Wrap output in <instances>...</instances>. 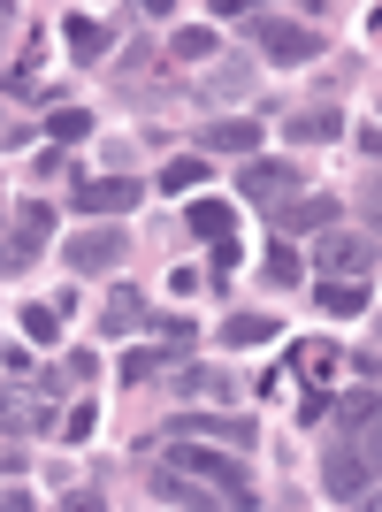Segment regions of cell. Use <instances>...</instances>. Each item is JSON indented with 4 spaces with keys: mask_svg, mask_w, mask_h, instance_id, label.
<instances>
[{
    "mask_svg": "<svg viewBox=\"0 0 382 512\" xmlns=\"http://www.w3.org/2000/svg\"><path fill=\"white\" fill-rule=\"evenodd\" d=\"M161 444L176 451L169 467H184L191 482H207L222 505H253V474H245V459H230L222 444H199V436H161Z\"/></svg>",
    "mask_w": 382,
    "mask_h": 512,
    "instance_id": "6da1fadb",
    "label": "cell"
},
{
    "mask_svg": "<svg viewBox=\"0 0 382 512\" xmlns=\"http://www.w3.org/2000/svg\"><path fill=\"white\" fill-rule=\"evenodd\" d=\"M306 268H321V276H337V283H360V276H375V237L321 230L314 253H306Z\"/></svg>",
    "mask_w": 382,
    "mask_h": 512,
    "instance_id": "7a4b0ae2",
    "label": "cell"
},
{
    "mask_svg": "<svg viewBox=\"0 0 382 512\" xmlns=\"http://www.w3.org/2000/svg\"><path fill=\"white\" fill-rule=\"evenodd\" d=\"M321 490L344 497V505H352V497H367V490H375V451H367L360 436L329 444V459H321Z\"/></svg>",
    "mask_w": 382,
    "mask_h": 512,
    "instance_id": "3957f363",
    "label": "cell"
},
{
    "mask_svg": "<svg viewBox=\"0 0 382 512\" xmlns=\"http://www.w3.org/2000/svg\"><path fill=\"white\" fill-rule=\"evenodd\" d=\"M46 237H54V207L46 199H23L16 222H8V245H0V268H31L46 253Z\"/></svg>",
    "mask_w": 382,
    "mask_h": 512,
    "instance_id": "277c9868",
    "label": "cell"
},
{
    "mask_svg": "<svg viewBox=\"0 0 382 512\" xmlns=\"http://www.w3.org/2000/svg\"><path fill=\"white\" fill-rule=\"evenodd\" d=\"M245 31H253V39L268 46V62H283V69H298V62H314V54H321V39H314V31H306V23L260 16V8H253V16H245Z\"/></svg>",
    "mask_w": 382,
    "mask_h": 512,
    "instance_id": "5b68a950",
    "label": "cell"
},
{
    "mask_svg": "<svg viewBox=\"0 0 382 512\" xmlns=\"http://www.w3.org/2000/svg\"><path fill=\"white\" fill-rule=\"evenodd\" d=\"M138 199H146L138 176H85V184L69 192V207H77V214H130Z\"/></svg>",
    "mask_w": 382,
    "mask_h": 512,
    "instance_id": "8992f818",
    "label": "cell"
},
{
    "mask_svg": "<svg viewBox=\"0 0 382 512\" xmlns=\"http://www.w3.org/2000/svg\"><path fill=\"white\" fill-rule=\"evenodd\" d=\"M268 222H276V237H298V230H329L337 222V199L329 192H291L268 207Z\"/></svg>",
    "mask_w": 382,
    "mask_h": 512,
    "instance_id": "52a82bcc",
    "label": "cell"
},
{
    "mask_svg": "<svg viewBox=\"0 0 382 512\" xmlns=\"http://www.w3.org/2000/svg\"><path fill=\"white\" fill-rule=\"evenodd\" d=\"M62 260L77 268V276H107V268L123 260V230H85V237H69Z\"/></svg>",
    "mask_w": 382,
    "mask_h": 512,
    "instance_id": "ba28073f",
    "label": "cell"
},
{
    "mask_svg": "<svg viewBox=\"0 0 382 512\" xmlns=\"http://www.w3.org/2000/svg\"><path fill=\"white\" fill-rule=\"evenodd\" d=\"M169 436H199V444H237V451H253V444H260V428H253V421H230V413H191V421H176Z\"/></svg>",
    "mask_w": 382,
    "mask_h": 512,
    "instance_id": "9c48e42d",
    "label": "cell"
},
{
    "mask_svg": "<svg viewBox=\"0 0 382 512\" xmlns=\"http://www.w3.org/2000/svg\"><path fill=\"white\" fill-rule=\"evenodd\" d=\"M298 184H306L298 161H245V199H268V207H276V199H291Z\"/></svg>",
    "mask_w": 382,
    "mask_h": 512,
    "instance_id": "30bf717a",
    "label": "cell"
},
{
    "mask_svg": "<svg viewBox=\"0 0 382 512\" xmlns=\"http://www.w3.org/2000/svg\"><path fill=\"white\" fill-rule=\"evenodd\" d=\"M153 497H161V505H184V512H230L207 482H191L184 467H161V474H153Z\"/></svg>",
    "mask_w": 382,
    "mask_h": 512,
    "instance_id": "8fae6325",
    "label": "cell"
},
{
    "mask_svg": "<svg viewBox=\"0 0 382 512\" xmlns=\"http://www.w3.org/2000/svg\"><path fill=\"white\" fill-rule=\"evenodd\" d=\"M199 153H245V161H253V153H260V123H253V115H245V123H237V115H230V123H207V130H199Z\"/></svg>",
    "mask_w": 382,
    "mask_h": 512,
    "instance_id": "7c38bea8",
    "label": "cell"
},
{
    "mask_svg": "<svg viewBox=\"0 0 382 512\" xmlns=\"http://www.w3.org/2000/svg\"><path fill=\"white\" fill-rule=\"evenodd\" d=\"M283 138H298V146H329V138H344V115H337V107H298L291 123H283Z\"/></svg>",
    "mask_w": 382,
    "mask_h": 512,
    "instance_id": "4fadbf2b",
    "label": "cell"
},
{
    "mask_svg": "<svg viewBox=\"0 0 382 512\" xmlns=\"http://www.w3.org/2000/svg\"><path fill=\"white\" fill-rule=\"evenodd\" d=\"M130 329H146V299L138 291H107V306H100V337H130Z\"/></svg>",
    "mask_w": 382,
    "mask_h": 512,
    "instance_id": "5bb4252c",
    "label": "cell"
},
{
    "mask_svg": "<svg viewBox=\"0 0 382 512\" xmlns=\"http://www.w3.org/2000/svg\"><path fill=\"white\" fill-rule=\"evenodd\" d=\"M54 428V413L46 406H31V398H8L0 390V436H46Z\"/></svg>",
    "mask_w": 382,
    "mask_h": 512,
    "instance_id": "9a60e30c",
    "label": "cell"
},
{
    "mask_svg": "<svg viewBox=\"0 0 382 512\" xmlns=\"http://www.w3.org/2000/svg\"><path fill=\"white\" fill-rule=\"evenodd\" d=\"M176 398H199V406H207V398H230V375H222V367H176Z\"/></svg>",
    "mask_w": 382,
    "mask_h": 512,
    "instance_id": "2e32d148",
    "label": "cell"
},
{
    "mask_svg": "<svg viewBox=\"0 0 382 512\" xmlns=\"http://www.w3.org/2000/svg\"><path fill=\"white\" fill-rule=\"evenodd\" d=\"M62 31H69V46H77V62H100V54H107V39H115V31H107L100 16H62Z\"/></svg>",
    "mask_w": 382,
    "mask_h": 512,
    "instance_id": "e0dca14e",
    "label": "cell"
},
{
    "mask_svg": "<svg viewBox=\"0 0 382 512\" xmlns=\"http://www.w3.org/2000/svg\"><path fill=\"white\" fill-rule=\"evenodd\" d=\"M184 222H191V237H207V245H214V237H230V199H191Z\"/></svg>",
    "mask_w": 382,
    "mask_h": 512,
    "instance_id": "ac0fdd59",
    "label": "cell"
},
{
    "mask_svg": "<svg viewBox=\"0 0 382 512\" xmlns=\"http://www.w3.org/2000/svg\"><path fill=\"white\" fill-rule=\"evenodd\" d=\"M62 314H69V306H54V299H31V306H23V337H31V344H54V337H62Z\"/></svg>",
    "mask_w": 382,
    "mask_h": 512,
    "instance_id": "d6986e66",
    "label": "cell"
},
{
    "mask_svg": "<svg viewBox=\"0 0 382 512\" xmlns=\"http://www.w3.org/2000/svg\"><path fill=\"white\" fill-rule=\"evenodd\" d=\"M260 77H253V62H214V77H207V92L214 100H245Z\"/></svg>",
    "mask_w": 382,
    "mask_h": 512,
    "instance_id": "ffe728a7",
    "label": "cell"
},
{
    "mask_svg": "<svg viewBox=\"0 0 382 512\" xmlns=\"http://www.w3.org/2000/svg\"><path fill=\"white\" fill-rule=\"evenodd\" d=\"M222 337L245 352V344H276V314H230L222 321Z\"/></svg>",
    "mask_w": 382,
    "mask_h": 512,
    "instance_id": "44dd1931",
    "label": "cell"
},
{
    "mask_svg": "<svg viewBox=\"0 0 382 512\" xmlns=\"http://www.w3.org/2000/svg\"><path fill=\"white\" fill-rule=\"evenodd\" d=\"M337 428H344V436H375V383L352 390V398L337 406Z\"/></svg>",
    "mask_w": 382,
    "mask_h": 512,
    "instance_id": "7402d4cb",
    "label": "cell"
},
{
    "mask_svg": "<svg viewBox=\"0 0 382 512\" xmlns=\"http://www.w3.org/2000/svg\"><path fill=\"white\" fill-rule=\"evenodd\" d=\"M199 184H207V153H176L161 169V192H199Z\"/></svg>",
    "mask_w": 382,
    "mask_h": 512,
    "instance_id": "603a6c76",
    "label": "cell"
},
{
    "mask_svg": "<svg viewBox=\"0 0 382 512\" xmlns=\"http://www.w3.org/2000/svg\"><path fill=\"white\" fill-rule=\"evenodd\" d=\"M291 367L306 375V383H329V375H337V344H298Z\"/></svg>",
    "mask_w": 382,
    "mask_h": 512,
    "instance_id": "cb8c5ba5",
    "label": "cell"
},
{
    "mask_svg": "<svg viewBox=\"0 0 382 512\" xmlns=\"http://www.w3.org/2000/svg\"><path fill=\"white\" fill-rule=\"evenodd\" d=\"M268 276H276V283H306V260H298L291 237H276V245H268Z\"/></svg>",
    "mask_w": 382,
    "mask_h": 512,
    "instance_id": "d4e9b609",
    "label": "cell"
},
{
    "mask_svg": "<svg viewBox=\"0 0 382 512\" xmlns=\"http://www.w3.org/2000/svg\"><path fill=\"white\" fill-rule=\"evenodd\" d=\"M321 306L329 314H367V283H321Z\"/></svg>",
    "mask_w": 382,
    "mask_h": 512,
    "instance_id": "484cf974",
    "label": "cell"
},
{
    "mask_svg": "<svg viewBox=\"0 0 382 512\" xmlns=\"http://www.w3.org/2000/svg\"><path fill=\"white\" fill-rule=\"evenodd\" d=\"M85 130H92L85 107H54V115H46V138H62V146H69V138H85Z\"/></svg>",
    "mask_w": 382,
    "mask_h": 512,
    "instance_id": "4316f807",
    "label": "cell"
},
{
    "mask_svg": "<svg viewBox=\"0 0 382 512\" xmlns=\"http://www.w3.org/2000/svg\"><path fill=\"white\" fill-rule=\"evenodd\" d=\"M146 329H153V337H161V344H169V352H176V344H184V352H191V337H199V329H191L184 314H153Z\"/></svg>",
    "mask_w": 382,
    "mask_h": 512,
    "instance_id": "83f0119b",
    "label": "cell"
},
{
    "mask_svg": "<svg viewBox=\"0 0 382 512\" xmlns=\"http://www.w3.org/2000/svg\"><path fill=\"white\" fill-rule=\"evenodd\" d=\"M169 367V352H123V383H153Z\"/></svg>",
    "mask_w": 382,
    "mask_h": 512,
    "instance_id": "f1b7e54d",
    "label": "cell"
},
{
    "mask_svg": "<svg viewBox=\"0 0 382 512\" xmlns=\"http://www.w3.org/2000/svg\"><path fill=\"white\" fill-rule=\"evenodd\" d=\"M207 54H214V31H199V23L176 31V62H207Z\"/></svg>",
    "mask_w": 382,
    "mask_h": 512,
    "instance_id": "f546056e",
    "label": "cell"
},
{
    "mask_svg": "<svg viewBox=\"0 0 382 512\" xmlns=\"http://www.w3.org/2000/svg\"><path fill=\"white\" fill-rule=\"evenodd\" d=\"M321 413H329V390L314 383V390H306V406H298V428H306V421H321Z\"/></svg>",
    "mask_w": 382,
    "mask_h": 512,
    "instance_id": "4dcf8cb0",
    "label": "cell"
},
{
    "mask_svg": "<svg viewBox=\"0 0 382 512\" xmlns=\"http://www.w3.org/2000/svg\"><path fill=\"white\" fill-rule=\"evenodd\" d=\"M0 16H8V8H0Z\"/></svg>",
    "mask_w": 382,
    "mask_h": 512,
    "instance_id": "1f68e13d",
    "label": "cell"
}]
</instances>
